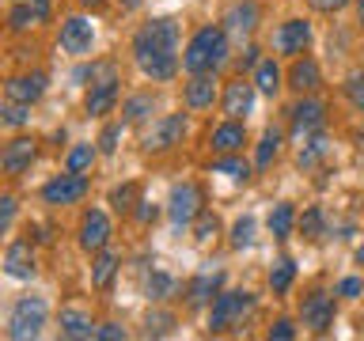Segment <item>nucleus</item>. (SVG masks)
<instances>
[{
    "mask_svg": "<svg viewBox=\"0 0 364 341\" xmlns=\"http://www.w3.org/2000/svg\"><path fill=\"white\" fill-rule=\"evenodd\" d=\"M91 159H95V148L91 144H80L68 152V170H76V175H84V170L91 167Z\"/></svg>",
    "mask_w": 364,
    "mask_h": 341,
    "instance_id": "34",
    "label": "nucleus"
},
{
    "mask_svg": "<svg viewBox=\"0 0 364 341\" xmlns=\"http://www.w3.org/2000/svg\"><path fill=\"white\" fill-rule=\"evenodd\" d=\"M292 334H296V330H292V323H289V318H281V323L269 330V337H277V341H289Z\"/></svg>",
    "mask_w": 364,
    "mask_h": 341,
    "instance_id": "44",
    "label": "nucleus"
},
{
    "mask_svg": "<svg viewBox=\"0 0 364 341\" xmlns=\"http://www.w3.org/2000/svg\"><path fill=\"white\" fill-rule=\"evenodd\" d=\"M346 95H349V102L357 110H364V76H353L349 84H346Z\"/></svg>",
    "mask_w": 364,
    "mask_h": 341,
    "instance_id": "40",
    "label": "nucleus"
},
{
    "mask_svg": "<svg viewBox=\"0 0 364 341\" xmlns=\"http://www.w3.org/2000/svg\"><path fill=\"white\" fill-rule=\"evenodd\" d=\"M175 42H178V27L175 19H152L136 31L133 38V53L144 76L152 80H171L178 72V57H175Z\"/></svg>",
    "mask_w": 364,
    "mask_h": 341,
    "instance_id": "1",
    "label": "nucleus"
},
{
    "mask_svg": "<svg viewBox=\"0 0 364 341\" xmlns=\"http://www.w3.org/2000/svg\"><path fill=\"white\" fill-rule=\"evenodd\" d=\"M4 269H8V277H16V281H31V277H34L31 243H11L8 254H4Z\"/></svg>",
    "mask_w": 364,
    "mask_h": 341,
    "instance_id": "17",
    "label": "nucleus"
},
{
    "mask_svg": "<svg viewBox=\"0 0 364 341\" xmlns=\"http://www.w3.org/2000/svg\"><path fill=\"white\" fill-rule=\"evenodd\" d=\"M4 91H8V99H11V102H27V107H31L34 99H42V91H46V76H42V72L11 76Z\"/></svg>",
    "mask_w": 364,
    "mask_h": 341,
    "instance_id": "13",
    "label": "nucleus"
},
{
    "mask_svg": "<svg viewBox=\"0 0 364 341\" xmlns=\"http://www.w3.org/2000/svg\"><path fill=\"white\" fill-rule=\"evenodd\" d=\"M300 315H304V326H311L315 334H326L330 323H334V300L326 292H311L300 303Z\"/></svg>",
    "mask_w": 364,
    "mask_h": 341,
    "instance_id": "7",
    "label": "nucleus"
},
{
    "mask_svg": "<svg viewBox=\"0 0 364 341\" xmlns=\"http://www.w3.org/2000/svg\"><path fill=\"white\" fill-rule=\"evenodd\" d=\"M292 220H296V212H292V205H277V209L269 212V232L277 235V239H284L292 232Z\"/></svg>",
    "mask_w": 364,
    "mask_h": 341,
    "instance_id": "27",
    "label": "nucleus"
},
{
    "mask_svg": "<svg viewBox=\"0 0 364 341\" xmlns=\"http://www.w3.org/2000/svg\"><path fill=\"white\" fill-rule=\"evenodd\" d=\"M46 16H50V0H19V4L11 8V16H8V27L11 31H27V27H34V23H42Z\"/></svg>",
    "mask_w": 364,
    "mask_h": 341,
    "instance_id": "16",
    "label": "nucleus"
},
{
    "mask_svg": "<svg viewBox=\"0 0 364 341\" xmlns=\"http://www.w3.org/2000/svg\"><path fill=\"white\" fill-rule=\"evenodd\" d=\"M243 141H247V133H243V125H239L235 118L228 121V125H220V129H213V136H209L213 152H220V156L239 152V148H243Z\"/></svg>",
    "mask_w": 364,
    "mask_h": 341,
    "instance_id": "21",
    "label": "nucleus"
},
{
    "mask_svg": "<svg viewBox=\"0 0 364 341\" xmlns=\"http://www.w3.org/2000/svg\"><path fill=\"white\" fill-rule=\"evenodd\" d=\"M182 133H186V118H182V114H167V118L156 121V129L144 136V148L148 152H164V148L178 144Z\"/></svg>",
    "mask_w": 364,
    "mask_h": 341,
    "instance_id": "9",
    "label": "nucleus"
},
{
    "mask_svg": "<svg viewBox=\"0 0 364 341\" xmlns=\"http://www.w3.org/2000/svg\"><path fill=\"white\" fill-rule=\"evenodd\" d=\"M122 114H125V121H129V125L133 121H144L148 114H152V95H133L129 102H125Z\"/></svg>",
    "mask_w": 364,
    "mask_h": 341,
    "instance_id": "30",
    "label": "nucleus"
},
{
    "mask_svg": "<svg viewBox=\"0 0 364 341\" xmlns=\"http://www.w3.org/2000/svg\"><path fill=\"white\" fill-rule=\"evenodd\" d=\"M107 239H110L107 212H99V209L84 212V224H80V247H84V250H102V247H107Z\"/></svg>",
    "mask_w": 364,
    "mask_h": 341,
    "instance_id": "10",
    "label": "nucleus"
},
{
    "mask_svg": "<svg viewBox=\"0 0 364 341\" xmlns=\"http://www.w3.org/2000/svg\"><path fill=\"white\" fill-rule=\"evenodd\" d=\"M277 148H281V133L266 129V136H262V144H258V167H269L273 159H277Z\"/></svg>",
    "mask_w": 364,
    "mask_h": 341,
    "instance_id": "31",
    "label": "nucleus"
},
{
    "mask_svg": "<svg viewBox=\"0 0 364 341\" xmlns=\"http://www.w3.org/2000/svg\"><path fill=\"white\" fill-rule=\"evenodd\" d=\"M84 193H87V182H84V175L68 170V175L53 178V182H46L42 197H46V205H73V201L84 197Z\"/></svg>",
    "mask_w": 364,
    "mask_h": 341,
    "instance_id": "5",
    "label": "nucleus"
},
{
    "mask_svg": "<svg viewBox=\"0 0 364 341\" xmlns=\"http://www.w3.org/2000/svg\"><path fill=\"white\" fill-rule=\"evenodd\" d=\"M136 220H141V224H152V220H156V205L141 201V209H136Z\"/></svg>",
    "mask_w": 364,
    "mask_h": 341,
    "instance_id": "46",
    "label": "nucleus"
},
{
    "mask_svg": "<svg viewBox=\"0 0 364 341\" xmlns=\"http://www.w3.org/2000/svg\"><path fill=\"white\" fill-rule=\"evenodd\" d=\"M224 57H228V31L224 27H201L190 38L182 65H186V72L198 76V72H216L224 65Z\"/></svg>",
    "mask_w": 364,
    "mask_h": 341,
    "instance_id": "2",
    "label": "nucleus"
},
{
    "mask_svg": "<svg viewBox=\"0 0 364 341\" xmlns=\"http://www.w3.org/2000/svg\"><path fill=\"white\" fill-rule=\"evenodd\" d=\"M289 84L296 91H315L318 87V65L311 61V57H304V61H296L289 68Z\"/></svg>",
    "mask_w": 364,
    "mask_h": 341,
    "instance_id": "24",
    "label": "nucleus"
},
{
    "mask_svg": "<svg viewBox=\"0 0 364 341\" xmlns=\"http://www.w3.org/2000/svg\"><path fill=\"white\" fill-rule=\"evenodd\" d=\"M95 337H102V341H122L125 337V330L122 326H114V323H107V326H99V334Z\"/></svg>",
    "mask_w": 364,
    "mask_h": 341,
    "instance_id": "43",
    "label": "nucleus"
},
{
    "mask_svg": "<svg viewBox=\"0 0 364 341\" xmlns=\"http://www.w3.org/2000/svg\"><path fill=\"white\" fill-rule=\"evenodd\" d=\"M213 170H216V175H228V178H247V175H250L247 159H239V156H232V152H228L224 159H216Z\"/></svg>",
    "mask_w": 364,
    "mask_h": 341,
    "instance_id": "28",
    "label": "nucleus"
},
{
    "mask_svg": "<svg viewBox=\"0 0 364 341\" xmlns=\"http://www.w3.org/2000/svg\"><path fill=\"white\" fill-rule=\"evenodd\" d=\"M27 118H31V107H27V102H11V99H8V107H4V121H8V125H23Z\"/></svg>",
    "mask_w": 364,
    "mask_h": 341,
    "instance_id": "39",
    "label": "nucleus"
},
{
    "mask_svg": "<svg viewBox=\"0 0 364 341\" xmlns=\"http://www.w3.org/2000/svg\"><path fill=\"white\" fill-rule=\"evenodd\" d=\"M114 273H118V254H110V250H99L95 266H91V281H95V288H110Z\"/></svg>",
    "mask_w": 364,
    "mask_h": 341,
    "instance_id": "25",
    "label": "nucleus"
},
{
    "mask_svg": "<svg viewBox=\"0 0 364 341\" xmlns=\"http://www.w3.org/2000/svg\"><path fill=\"white\" fill-rule=\"evenodd\" d=\"M224 23H228V31H235V34H250L255 23H258V4L255 0H243V4H235L232 11H228Z\"/></svg>",
    "mask_w": 364,
    "mask_h": 341,
    "instance_id": "22",
    "label": "nucleus"
},
{
    "mask_svg": "<svg viewBox=\"0 0 364 341\" xmlns=\"http://www.w3.org/2000/svg\"><path fill=\"white\" fill-rule=\"evenodd\" d=\"M357 261H360V266H364V247H360V250H357Z\"/></svg>",
    "mask_w": 364,
    "mask_h": 341,
    "instance_id": "53",
    "label": "nucleus"
},
{
    "mask_svg": "<svg viewBox=\"0 0 364 341\" xmlns=\"http://www.w3.org/2000/svg\"><path fill=\"white\" fill-rule=\"evenodd\" d=\"M258 61V50H255V45H250V50L243 53V68H250V65H255Z\"/></svg>",
    "mask_w": 364,
    "mask_h": 341,
    "instance_id": "49",
    "label": "nucleus"
},
{
    "mask_svg": "<svg viewBox=\"0 0 364 341\" xmlns=\"http://www.w3.org/2000/svg\"><path fill=\"white\" fill-rule=\"evenodd\" d=\"M216 232H220V220H216L213 212H201V216H198V227H193V235H198L201 243H209Z\"/></svg>",
    "mask_w": 364,
    "mask_h": 341,
    "instance_id": "38",
    "label": "nucleus"
},
{
    "mask_svg": "<svg viewBox=\"0 0 364 341\" xmlns=\"http://www.w3.org/2000/svg\"><path fill=\"white\" fill-rule=\"evenodd\" d=\"M300 232H304V239H318V235H323V212H318V209H307V212L300 216Z\"/></svg>",
    "mask_w": 364,
    "mask_h": 341,
    "instance_id": "37",
    "label": "nucleus"
},
{
    "mask_svg": "<svg viewBox=\"0 0 364 341\" xmlns=\"http://www.w3.org/2000/svg\"><path fill=\"white\" fill-rule=\"evenodd\" d=\"M357 19H360V27H364V0H357Z\"/></svg>",
    "mask_w": 364,
    "mask_h": 341,
    "instance_id": "50",
    "label": "nucleus"
},
{
    "mask_svg": "<svg viewBox=\"0 0 364 341\" xmlns=\"http://www.w3.org/2000/svg\"><path fill=\"white\" fill-rule=\"evenodd\" d=\"M346 4H349V0H311L315 11H341Z\"/></svg>",
    "mask_w": 364,
    "mask_h": 341,
    "instance_id": "45",
    "label": "nucleus"
},
{
    "mask_svg": "<svg viewBox=\"0 0 364 341\" xmlns=\"http://www.w3.org/2000/svg\"><path fill=\"white\" fill-rule=\"evenodd\" d=\"M220 284H224V273H201V277H193L186 288L190 307H205L213 296H220Z\"/></svg>",
    "mask_w": 364,
    "mask_h": 341,
    "instance_id": "18",
    "label": "nucleus"
},
{
    "mask_svg": "<svg viewBox=\"0 0 364 341\" xmlns=\"http://www.w3.org/2000/svg\"><path fill=\"white\" fill-rule=\"evenodd\" d=\"M99 330L95 323L84 315V311H76V307H68V311H61V337L68 341H87V337H95Z\"/></svg>",
    "mask_w": 364,
    "mask_h": 341,
    "instance_id": "19",
    "label": "nucleus"
},
{
    "mask_svg": "<svg viewBox=\"0 0 364 341\" xmlns=\"http://www.w3.org/2000/svg\"><path fill=\"white\" fill-rule=\"evenodd\" d=\"M307 42H311V23L307 19H289L277 31V50L281 53H304Z\"/></svg>",
    "mask_w": 364,
    "mask_h": 341,
    "instance_id": "14",
    "label": "nucleus"
},
{
    "mask_svg": "<svg viewBox=\"0 0 364 341\" xmlns=\"http://www.w3.org/2000/svg\"><path fill=\"white\" fill-rule=\"evenodd\" d=\"M323 156H326V136H311V144H307L304 152H300V167H304V170H311Z\"/></svg>",
    "mask_w": 364,
    "mask_h": 341,
    "instance_id": "32",
    "label": "nucleus"
},
{
    "mask_svg": "<svg viewBox=\"0 0 364 341\" xmlns=\"http://www.w3.org/2000/svg\"><path fill=\"white\" fill-rule=\"evenodd\" d=\"M118 136H122V125H107L102 136H99V148L102 152H114V148H118Z\"/></svg>",
    "mask_w": 364,
    "mask_h": 341,
    "instance_id": "41",
    "label": "nucleus"
},
{
    "mask_svg": "<svg viewBox=\"0 0 364 341\" xmlns=\"http://www.w3.org/2000/svg\"><path fill=\"white\" fill-rule=\"evenodd\" d=\"M110 205H114L118 212H129L133 205H136V186H133V182H125V186L114 190V193H110Z\"/></svg>",
    "mask_w": 364,
    "mask_h": 341,
    "instance_id": "36",
    "label": "nucleus"
},
{
    "mask_svg": "<svg viewBox=\"0 0 364 341\" xmlns=\"http://www.w3.org/2000/svg\"><path fill=\"white\" fill-rule=\"evenodd\" d=\"M292 277H296V266H292L289 258H281L277 266H273V273H269V288H273V292H289Z\"/></svg>",
    "mask_w": 364,
    "mask_h": 341,
    "instance_id": "29",
    "label": "nucleus"
},
{
    "mask_svg": "<svg viewBox=\"0 0 364 341\" xmlns=\"http://www.w3.org/2000/svg\"><path fill=\"white\" fill-rule=\"evenodd\" d=\"M360 292V281L357 277H346V281H341V296H357Z\"/></svg>",
    "mask_w": 364,
    "mask_h": 341,
    "instance_id": "48",
    "label": "nucleus"
},
{
    "mask_svg": "<svg viewBox=\"0 0 364 341\" xmlns=\"http://www.w3.org/2000/svg\"><path fill=\"white\" fill-rule=\"evenodd\" d=\"M213 99H216V80H213V72H198V76L186 84V107L205 110V107H213Z\"/></svg>",
    "mask_w": 364,
    "mask_h": 341,
    "instance_id": "20",
    "label": "nucleus"
},
{
    "mask_svg": "<svg viewBox=\"0 0 364 341\" xmlns=\"http://www.w3.org/2000/svg\"><path fill=\"white\" fill-rule=\"evenodd\" d=\"M171 326H175L171 315H148V334H167Z\"/></svg>",
    "mask_w": 364,
    "mask_h": 341,
    "instance_id": "42",
    "label": "nucleus"
},
{
    "mask_svg": "<svg viewBox=\"0 0 364 341\" xmlns=\"http://www.w3.org/2000/svg\"><path fill=\"white\" fill-rule=\"evenodd\" d=\"M201 216V190L193 182H182V186L171 190V220L175 224H190Z\"/></svg>",
    "mask_w": 364,
    "mask_h": 341,
    "instance_id": "6",
    "label": "nucleus"
},
{
    "mask_svg": "<svg viewBox=\"0 0 364 341\" xmlns=\"http://www.w3.org/2000/svg\"><path fill=\"white\" fill-rule=\"evenodd\" d=\"M114 102H118V80H107L87 91V114H110Z\"/></svg>",
    "mask_w": 364,
    "mask_h": 341,
    "instance_id": "23",
    "label": "nucleus"
},
{
    "mask_svg": "<svg viewBox=\"0 0 364 341\" xmlns=\"http://www.w3.org/2000/svg\"><path fill=\"white\" fill-rule=\"evenodd\" d=\"M136 4H141V0H122V8H125V11H133Z\"/></svg>",
    "mask_w": 364,
    "mask_h": 341,
    "instance_id": "51",
    "label": "nucleus"
},
{
    "mask_svg": "<svg viewBox=\"0 0 364 341\" xmlns=\"http://www.w3.org/2000/svg\"><path fill=\"white\" fill-rule=\"evenodd\" d=\"M144 288H148V296H152V300H167V296L175 292V281H171L167 273H152Z\"/></svg>",
    "mask_w": 364,
    "mask_h": 341,
    "instance_id": "33",
    "label": "nucleus"
},
{
    "mask_svg": "<svg viewBox=\"0 0 364 341\" xmlns=\"http://www.w3.org/2000/svg\"><path fill=\"white\" fill-rule=\"evenodd\" d=\"M255 87L262 91V95H277V87H281V68L273 65V61H262L258 72H255Z\"/></svg>",
    "mask_w": 364,
    "mask_h": 341,
    "instance_id": "26",
    "label": "nucleus"
},
{
    "mask_svg": "<svg viewBox=\"0 0 364 341\" xmlns=\"http://www.w3.org/2000/svg\"><path fill=\"white\" fill-rule=\"evenodd\" d=\"M255 243V216H243L232 227V247H250Z\"/></svg>",
    "mask_w": 364,
    "mask_h": 341,
    "instance_id": "35",
    "label": "nucleus"
},
{
    "mask_svg": "<svg viewBox=\"0 0 364 341\" xmlns=\"http://www.w3.org/2000/svg\"><path fill=\"white\" fill-rule=\"evenodd\" d=\"M46 326V300L38 296H23V300L11 307V318H8V337H38V330Z\"/></svg>",
    "mask_w": 364,
    "mask_h": 341,
    "instance_id": "3",
    "label": "nucleus"
},
{
    "mask_svg": "<svg viewBox=\"0 0 364 341\" xmlns=\"http://www.w3.org/2000/svg\"><path fill=\"white\" fill-rule=\"evenodd\" d=\"M11 212H16V201H11V197H4V201H0V224H11Z\"/></svg>",
    "mask_w": 364,
    "mask_h": 341,
    "instance_id": "47",
    "label": "nucleus"
},
{
    "mask_svg": "<svg viewBox=\"0 0 364 341\" xmlns=\"http://www.w3.org/2000/svg\"><path fill=\"white\" fill-rule=\"evenodd\" d=\"M80 4H87V8H102V0H80Z\"/></svg>",
    "mask_w": 364,
    "mask_h": 341,
    "instance_id": "52",
    "label": "nucleus"
},
{
    "mask_svg": "<svg viewBox=\"0 0 364 341\" xmlns=\"http://www.w3.org/2000/svg\"><path fill=\"white\" fill-rule=\"evenodd\" d=\"M255 307V296L250 292H220L213 303V315H209V330L220 334V330H232L243 323V315Z\"/></svg>",
    "mask_w": 364,
    "mask_h": 341,
    "instance_id": "4",
    "label": "nucleus"
},
{
    "mask_svg": "<svg viewBox=\"0 0 364 341\" xmlns=\"http://www.w3.org/2000/svg\"><path fill=\"white\" fill-rule=\"evenodd\" d=\"M323 121H326L323 102L307 99V102H300V107H292V133H296V136H311V133H318V129H323Z\"/></svg>",
    "mask_w": 364,
    "mask_h": 341,
    "instance_id": "12",
    "label": "nucleus"
},
{
    "mask_svg": "<svg viewBox=\"0 0 364 341\" xmlns=\"http://www.w3.org/2000/svg\"><path fill=\"white\" fill-rule=\"evenodd\" d=\"M34 156H38V148H34L31 136H16V141L4 148V156H0V167H4L8 175H23V170L34 163Z\"/></svg>",
    "mask_w": 364,
    "mask_h": 341,
    "instance_id": "11",
    "label": "nucleus"
},
{
    "mask_svg": "<svg viewBox=\"0 0 364 341\" xmlns=\"http://www.w3.org/2000/svg\"><path fill=\"white\" fill-rule=\"evenodd\" d=\"M91 42H95V31H91V23L84 16H73V19H65L61 23V50L65 53H87L91 50Z\"/></svg>",
    "mask_w": 364,
    "mask_h": 341,
    "instance_id": "8",
    "label": "nucleus"
},
{
    "mask_svg": "<svg viewBox=\"0 0 364 341\" xmlns=\"http://www.w3.org/2000/svg\"><path fill=\"white\" fill-rule=\"evenodd\" d=\"M250 107H255V84H247V80H235V84H228V95H224V114L228 118H247Z\"/></svg>",
    "mask_w": 364,
    "mask_h": 341,
    "instance_id": "15",
    "label": "nucleus"
}]
</instances>
